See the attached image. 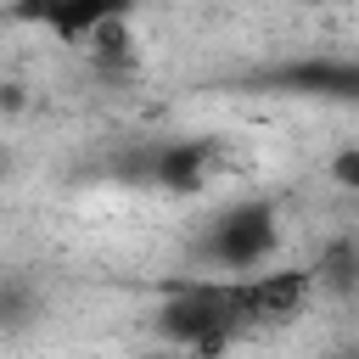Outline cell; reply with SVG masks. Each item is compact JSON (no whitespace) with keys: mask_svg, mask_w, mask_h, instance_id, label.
Listing matches in <instances>:
<instances>
[{"mask_svg":"<svg viewBox=\"0 0 359 359\" xmlns=\"http://www.w3.org/2000/svg\"><path fill=\"white\" fill-rule=\"evenodd\" d=\"M151 331H157L163 353H180V359H219L224 348L252 337L236 280H219V275L174 280L163 292V303L151 309Z\"/></svg>","mask_w":359,"mask_h":359,"instance_id":"1","label":"cell"},{"mask_svg":"<svg viewBox=\"0 0 359 359\" xmlns=\"http://www.w3.org/2000/svg\"><path fill=\"white\" fill-rule=\"evenodd\" d=\"M39 314V292L22 275H0V325H28Z\"/></svg>","mask_w":359,"mask_h":359,"instance_id":"4","label":"cell"},{"mask_svg":"<svg viewBox=\"0 0 359 359\" xmlns=\"http://www.w3.org/2000/svg\"><path fill=\"white\" fill-rule=\"evenodd\" d=\"M208 163H213V146H202V140H168V146H157V151L146 157V174H151L157 185L191 191V185L208 180Z\"/></svg>","mask_w":359,"mask_h":359,"instance_id":"3","label":"cell"},{"mask_svg":"<svg viewBox=\"0 0 359 359\" xmlns=\"http://www.w3.org/2000/svg\"><path fill=\"white\" fill-rule=\"evenodd\" d=\"M275 252H280V208L269 196L224 202L196 236V264H202V275H219V280L258 275L275 264Z\"/></svg>","mask_w":359,"mask_h":359,"instance_id":"2","label":"cell"},{"mask_svg":"<svg viewBox=\"0 0 359 359\" xmlns=\"http://www.w3.org/2000/svg\"><path fill=\"white\" fill-rule=\"evenodd\" d=\"M157 359H180V353H157Z\"/></svg>","mask_w":359,"mask_h":359,"instance_id":"5","label":"cell"},{"mask_svg":"<svg viewBox=\"0 0 359 359\" xmlns=\"http://www.w3.org/2000/svg\"><path fill=\"white\" fill-rule=\"evenodd\" d=\"M0 174H6V151H0Z\"/></svg>","mask_w":359,"mask_h":359,"instance_id":"6","label":"cell"}]
</instances>
